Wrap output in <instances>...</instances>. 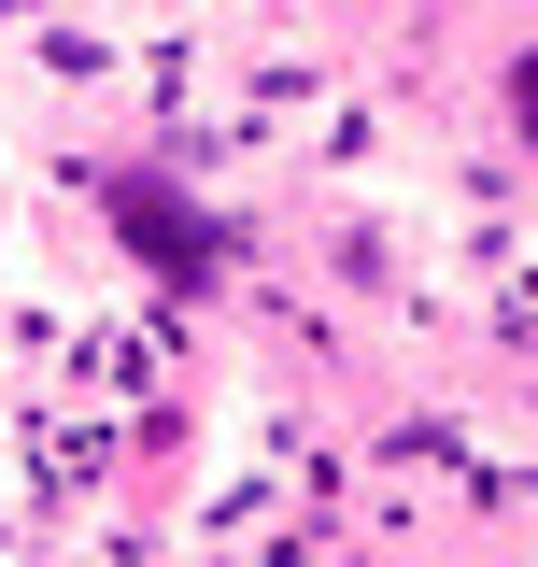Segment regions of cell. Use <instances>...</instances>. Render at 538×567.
Returning <instances> with one entry per match:
<instances>
[{
    "mask_svg": "<svg viewBox=\"0 0 538 567\" xmlns=\"http://www.w3.org/2000/svg\"><path fill=\"white\" fill-rule=\"evenodd\" d=\"M100 199H114V227H128V256H142L156 284H213V227H199V199H185V185H156V171H114Z\"/></svg>",
    "mask_w": 538,
    "mask_h": 567,
    "instance_id": "cell-1",
    "label": "cell"
},
{
    "mask_svg": "<svg viewBox=\"0 0 538 567\" xmlns=\"http://www.w3.org/2000/svg\"><path fill=\"white\" fill-rule=\"evenodd\" d=\"M510 100H525V128H538V58H525V71H510Z\"/></svg>",
    "mask_w": 538,
    "mask_h": 567,
    "instance_id": "cell-2",
    "label": "cell"
}]
</instances>
